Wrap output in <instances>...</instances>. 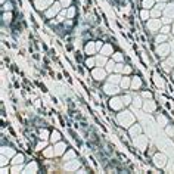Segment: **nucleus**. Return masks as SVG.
<instances>
[{
    "label": "nucleus",
    "mask_w": 174,
    "mask_h": 174,
    "mask_svg": "<svg viewBox=\"0 0 174 174\" xmlns=\"http://www.w3.org/2000/svg\"><path fill=\"white\" fill-rule=\"evenodd\" d=\"M117 121L121 127L124 129H130L131 126L134 124V115L131 114L130 111H121L118 115H117Z\"/></svg>",
    "instance_id": "f257e3e1"
},
{
    "label": "nucleus",
    "mask_w": 174,
    "mask_h": 174,
    "mask_svg": "<svg viewBox=\"0 0 174 174\" xmlns=\"http://www.w3.org/2000/svg\"><path fill=\"white\" fill-rule=\"evenodd\" d=\"M133 143H134V146H136L137 149L145 151V149H146V146H148V137H146V136H143V134H139V136L133 137Z\"/></svg>",
    "instance_id": "f03ea898"
},
{
    "label": "nucleus",
    "mask_w": 174,
    "mask_h": 174,
    "mask_svg": "<svg viewBox=\"0 0 174 174\" xmlns=\"http://www.w3.org/2000/svg\"><path fill=\"white\" fill-rule=\"evenodd\" d=\"M61 7H62L61 1H55V3L46 10V16H47V18H55V16H58V15L61 13Z\"/></svg>",
    "instance_id": "7ed1b4c3"
},
{
    "label": "nucleus",
    "mask_w": 174,
    "mask_h": 174,
    "mask_svg": "<svg viewBox=\"0 0 174 174\" xmlns=\"http://www.w3.org/2000/svg\"><path fill=\"white\" fill-rule=\"evenodd\" d=\"M146 27H148V30H149V31L155 33V31L161 30V27H162V21H161V19H158V18L148 19V22H146Z\"/></svg>",
    "instance_id": "20e7f679"
},
{
    "label": "nucleus",
    "mask_w": 174,
    "mask_h": 174,
    "mask_svg": "<svg viewBox=\"0 0 174 174\" xmlns=\"http://www.w3.org/2000/svg\"><path fill=\"white\" fill-rule=\"evenodd\" d=\"M123 106H124V102H123L121 97H118V96H112V97H111V100H109V108H111L112 111H121Z\"/></svg>",
    "instance_id": "39448f33"
},
{
    "label": "nucleus",
    "mask_w": 174,
    "mask_h": 174,
    "mask_svg": "<svg viewBox=\"0 0 174 174\" xmlns=\"http://www.w3.org/2000/svg\"><path fill=\"white\" fill-rule=\"evenodd\" d=\"M106 74H108V71H106L105 68H102V67L93 68V71H91V77H93L94 80H97V81H102V80H105Z\"/></svg>",
    "instance_id": "423d86ee"
},
{
    "label": "nucleus",
    "mask_w": 174,
    "mask_h": 174,
    "mask_svg": "<svg viewBox=\"0 0 174 174\" xmlns=\"http://www.w3.org/2000/svg\"><path fill=\"white\" fill-rule=\"evenodd\" d=\"M103 91L108 94V96H117L118 93H120V87L118 84H112V83H106L105 86H103Z\"/></svg>",
    "instance_id": "0eeeda50"
},
{
    "label": "nucleus",
    "mask_w": 174,
    "mask_h": 174,
    "mask_svg": "<svg viewBox=\"0 0 174 174\" xmlns=\"http://www.w3.org/2000/svg\"><path fill=\"white\" fill-rule=\"evenodd\" d=\"M167 156L164 155V154H156L155 156H154V164H155V167H158V168H165V165H167Z\"/></svg>",
    "instance_id": "6e6552de"
},
{
    "label": "nucleus",
    "mask_w": 174,
    "mask_h": 174,
    "mask_svg": "<svg viewBox=\"0 0 174 174\" xmlns=\"http://www.w3.org/2000/svg\"><path fill=\"white\" fill-rule=\"evenodd\" d=\"M55 1L53 0H36L34 1V6L39 9V10H47Z\"/></svg>",
    "instance_id": "1a4fd4ad"
},
{
    "label": "nucleus",
    "mask_w": 174,
    "mask_h": 174,
    "mask_svg": "<svg viewBox=\"0 0 174 174\" xmlns=\"http://www.w3.org/2000/svg\"><path fill=\"white\" fill-rule=\"evenodd\" d=\"M170 53V46L167 43H161L156 46V55L161 56V58H165L167 55Z\"/></svg>",
    "instance_id": "9d476101"
},
{
    "label": "nucleus",
    "mask_w": 174,
    "mask_h": 174,
    "mask_svg": "<svg viewBox=\"0 0 174 174\" xmlns=\"http://www.w3.org/2000/svg\"><path fill=\"white\" fill-rule=\"evenodd\" d=\"M156 109V103L152 100V99H148V100H143V111L151 114V112H155Z\"/></svg>",
    "instance_id": "9b49d317"
},
{
    "label": "nucleus",
    "mask_w": 174,
    "mask_h": 174,
    "mask_svg": "<svg viewBox=\"0 0 174 174\" xmlns=\"http://www.w3.org/2000/svg\"><path fill=\"white\" fill-rule=\"evenodd\" d=\"M64 168H65L67 171H77V170L80 168V162H78V161H75V159L67 161V162H65V165H64Z\"/></svg>",
    "instance_id": "f8f14e48"
},
{
    "label": "nucleus",
    "mask_w": 174,
    "mask_h": 174,
    "mask_svg": "<svg viewBox=\"0 0 174 174\" xmlns=\"http://www.w3.org/2000/svg\"><path fill=\"white\" fill-rule=\"evenodd\" d=\"M55 155L56 156H59V155H64L65 154V151H67V145L65 143H62V142H58V143H55Z\"/></svg>",
    "instance_id": "ddd939ff"
},
{
    "label": "nucleus",
    "mask_w": 174,
    "mask_h": 174,
    "mask_svg": "<svg viewBox=\"0 0 174 174\" xmlns=\"http://www.w3.org/2000/svg\"><path fill=\"white\" fill-rule=\"evenodd\" d=\"M99 52H100V55H103V56H111V55H114V47L109 43H105Z\"/></svg>",
    "instance_id": "4468645a"
},
{
    "label": "nucleus",
    "mask_w": 174,
    "mask_h": 174,
    "mask_svg": "<svg viewBox=\"0 0 174 174\" xmlns=\"http://www.w3.org/2000/svg\"><path fill=\"white\" fill-rule=\"evenodd\" d=\"M84 52H86V55H93L94 52H97V49H96V42H88L86 44V47H84Z\"/></svg>",
    "instance_id": "2eb2a0df"
},
{
    "label": "nucleus",
    "mask_w": 174,
    "mask_h": 174,
    "mask_svg": "<svg viewBox=\"0 0 174 174\" xmlns=\"http://www.w3.org/2000/svg\"><path fill=\"white\" fill-rule=\"evenodd\" d=\"M129 133H130L131 137H136V136L142 134V127H140L139 124H133L130 129H129Z\"/></svg>",
    "instance_id": "dca6fc26"
},
{
    "label": "nucleus",
    "mask_w": 174,
    "mask_h": 174,
    "mask_svg": "<svg viewBox=\"0 0 174 174\" xmlns=\"http://www.w3.org/2000/svg\"><path fill=\"white\" fill-rule=\"evenodd\" d=\"M1 155H4V156H7V158H13L16 154H15V151H13L12 148L3 146V148H1Z\"/></svg>",
    "instance_id": "f3484780"
},
{
    "label": "nucleus",
    "mask_w": 174,
    "mask_h": 174,
    "mask_svg": "<svg viewBox=\"0 0 174 174\" xmlns=\"http://www.w3.org/2000/svg\"><path fill=\"white\" fill-rule=\"evenodd\" d=\"M120 87L123 88V90H127V88H130L131 87V78L130 77H123L121 78V83H120Z\"/></svg>",
    "instance_id": "a211bd4d"
},
{
    "label": "nucleus",
    "mask_w": 174,
    "mask_h": 174,
    "mask_svg": "<svg viewBox=\"0 0 174 174\" xmlns=\"http://www.w3.org/2000/svg\"><path fill=\"white\" fill-rule=\"evenodd\" d=\"M164 15H167V16H170V18H173L174 19V3H168L167 6H165V9H164Z\"/></svg>",
    "instance_id": "6ab92c4d"
},
{
    "label": "nucleus",
    "mask_w": 174,
    "mask_h": 174,
    "mask_svg": "<svg viewBox=\"0 0 174 174\" xmlns=\"http://www.w3.org/2000/svg\"><path fill=\"white\" fill-rule=\"evenodd\" d=\"M131 105L134 106V109L143 108V100H142V97H140V96H133V103H131Z\"/></svg>",
    "instance_id": "aec40b11"
},
{
    "label": "nucleus",
    "mask_w": 174,
    "mask_h": 174,
    "mask_svg": "<svg viewBox=\"0 0 174 174\" xmlns=\"http://www.w3.org/2000/svg\"><path fill=\"white\" fill-rule=\"evenodd\" d=\"M106 62H108V56H103V55L96 56V67H105Z\"/></svg>",
    "instance_id": "412c9836"
},
{
    "label": "nucleus",
    "mask_w": 174,
    "mask_h": 174,
    "mask_svg": "<svg viewBox=\"0 0 174 174\" xmlns=\"http://www.w3.org/2000/svg\"><path fill=\"white\" fill-rule=\"evenodd\" d=\"M121 75H120V72H115V74H112L109 78H108V81L109 83H112V84H120L121 83Z\"/></svg>",
    "instance_id": "4be33fe9"
},
{
    "label": "nucleus",
    "mask_w": 174,
    "mask_h": 174,
    "mask_svg": "<svg viewBox=\"0 0 174 174\" xmlns=\"http://www.w3.org/2000/svg\"><path fill=\"white\" fill-rule=\"evenodd\" d=\"M115 67H117V62L112 59V61H108V62H106L105 69H106L108 72H115Z\"/></svg>",
    "instance_id": "5701e85b"
},
{
    "label": "nucleus",
    "mask_w": 174,
    "mask_h": 174,
    "mask_svg": "<svg viewBox=\"0 0 174 174\" xmlns=\"http://www.w3.org/2000/svg\"><path fill=\"white\" fill-rule=\"evenodd\" d=\"M37 170H39L37 164H36V162H31V164H28V165L24 168V173H37Z\"/></svg>",
    "instance_id": "b1692460"
},
{
    "label": "nucleus",
    "mask_w": 174,
    "mask_h": 174,
    "mask_svg": "<svg viewBox=\"0 0 174 174\" xmlns=\"http://www.w3.org/2000/svg\"><path fill=\"white\" fill-rule=\"evenodd\" d=\"M140 87H142V80H140L139 77H133V78H131V88L139 90Z\"/></svg>",
    "instance_id": "393cba45"
},
{
    "label": "nucleus",
    "mask_w": 174,
    "mask_h": 174,
    "mask_svg": "<svg viewBox=\"0 0 174 174\" xmlns=\"http://www.w3.org/2000/svg\"><path fill=\"white\" fill-rule=\"evenodd\" d=\"M156 121H158V124H159L161 127H167V126H168V120H167L165 115H158V117H156Z\"/></svg>",
    "instance_id": "a878e982"
},
{
    "label": "nucleus",
    "mask_w": 174,
    "mask_h": 174,
    "mask_svg": "<svg viewBox=\"0 0 174 174\" xmlns=\"http://www.w3.org/2000/svg\"><path fill=\"white\" fill-rule=\"evenodd\" d=\"M59 140H61V133L58 130L52 131V134H50V142H52V143H58Z\"/></svg>",
    "instance_id": "bb28decb"
},
{
    "label": "nucleus",
    "mask_w": 174,
    "mask_h": 174,
    "mask_svg": "<svg viewBox=\"0 0 174 174\" xmlns=\"http://www.w3.org/2000/svg\"><path fill=\"white\" fill-rule=\"evenodd\" d=\"M167 39H168V34H158L156 37H155V43L156 44H161V43H165L167 42Z\"/></svg>",
    "instance_id": "cd10ccee"
},
{
    "label": "nucleus",
    "mask_w": 174,
    "mask_h": 174,
    "mask_svg": "<svg viewBox=\"0 0 174 174\" xmlns=\"http://www.w3.org/2000/svg\"><path fill=\"white\" fill-rule=\"evenodd\" d=\"M24 155L22 154H16L13 158H12V164H24Z\"/></svg>",
    "instance_id": "c85d7f7f"
},
{
    "label": "nucleus",
    "mask_w": 174,
    "mask_h": 174,
    "mask_svg": "<svg viewBox=\"0 0 174 174\" xmlns=\"http://www.w3.org/2000/svg\"><path fill=\"white\" fill-rule=\"evenodd\" d=\"M162 12H164V10H161L159 7L154 6V9H151V16H152V18H159Z\"/></svg>",
    "instance_id": "c756f323"
},
{
    "label": "nucleus",
    "mask_w": 174,
    "mask_h": 174,
    "mask_svg": "<svg viewBox=\"0 0 174 174\" xmlns=\"http://www.w3.org/2000/svg\"><path fill=\"white\" fill-rule=\"evenodd\" d=\"M71 159H75V152L74 151H68L64 154V161H71Z\"/></svg>",
    "instance_id": "7c9ffc66"
},
{
    "label": "nucleus",
    "mask_w": 174,
    "mask_h": 174,
    "mask_svg": "<svg viewBox=\"0 0 174 174\" xmlns=\"http://www.w3.org/2000/svg\"><path fill=\"white\" fill-rule=\"evenodd\" d=\"M154 81H155L156 87H159V88H162V87H164V80H162L158 74H154Z\"/></svg>",
    "instance_id": "2f4dec72"
},
{
    "label": "nucleus",
    "mask_w": 174,
    "mask_h": 174,
    "mask_svg": "<svg viewBox=\"0 0 174 174\" xmlns=\"http://www.w3.org/2000/svg\"><path fill=\"white\" fill-rule=\"evenodd\" d=\"M155 1L156 0H143L142 1V6H143V9H151V7L155 6Z\"/></svg>",
    "instance_id": "473e14b6"
},
{
    "label": "nucleus",
    "mask_w": 174,
    "mask_h": 174,
    "mask_svg": "<svg viewBox=\"0 0 174 174\" xmlns=\"http://www.w3.org/2000/svg\"><path fill=\"white\" fill-rule=\"evenodd\" d=\"M3 22L4 24H9L10 21H12V12H3Z\"/></svg>",
    "instance_id": "72a5a7b5"
},
{
    "label": "nucleus",
    "mask_w": 174,
    "mask_h": 174,
    "mask_svg": "<svg viewBox=\"0 0 174 174\" xmlns=\"http://www.w3.org/2000/svg\"><path fill=\"white\" fill-rule=\"evenodd\" d=\"M121 99H123V102H124V105H126V106H129V105L133 103V96H130V94H124Z\"/></svg>",
    "instance_id": "f704fd0d"
},
{
    "label": "nucleus",
    "mask_w": 174,
    "mask_h": 174,
    "mask_svg": "<svg viewBox=\"0 0 174 174\" xmlns=\"http://www.w3.org/2000/svg\"><path fill=\"white\" fill-rule=\"evenodd\" d=\"M86 67H88V68H94V67H96V58H87L86 59Z\"/></svg>",
    "instance_id": "c9c22d12"
},
{
    "label": "nucleus",
    "mask_w": 174,
    "mask_h": 174,
    "mask_svg": "<svg viewBox=\"0 0 174 174\" xmlns=\"http://www.w3.org/2000/svg\"><path fill=\"white\" fill-rule=\"evenodd\" d=\"M12 9H13V4H12L10 1H6V3L3 4V7H1L3 12H12Z\"/></svg>",
    "instance_id": "e433bc0d"
},
{
    "label": "nucleus",
    "mask_w": 174,
    "mask_h": 174,
    "mask_svg": "<svg viewBox=\"0 0 174 174\" xmlns=\"http://www.w3.org/2000/svg\"><path fill=\"white\" fill-rule=\"evenodd\" d=\"M149 16H151V12H149V9H143V10L140 12V18H142V19L148 21V19H149Z\"/></svg>",
    "instance_id": "4c0bfd02"
},
{
    "label": "nucleus",
    "mask_w": 174,
    "mask_h": 174,
    "mask_svg": "<svg viewBox=\"0 0 174 174\" xmlns=\"http://www.w3.org/2000/svg\"><path fill=\"white\" fill-rule=\"evenodd\" d=\"M10 171H12V173H21V171H24L22 164H13V167H12Z\"/></svg>",
    "instance_id": "58836bf2"
},
{
    "label": "nucleus",
    "mask_w": 174,
    "mask_h": 174,
    "mask_svg": "<svg viewBox=\"0 0 174 174\" xmlns=\"http://www.w3.org/2000/svg\"><path fill=\"white\" fill-rule=\"evenodd\" d=\"M112 59H114L115 62H123V53H120V52L114 53V55H112Z\"/></svg>",
    "instance_id": "ea45409f"
},
{
    "label": "nucleus",
    "mask_w": 174,
    "mask_h": 174,
    "mask_svg": "<svg viewBox=\"0 0 174 174\" xmlns=\"http://www.w3.org/2000/svg\"><path fill=\"white\" fill-rule=\"evenodd\" d=\"M74 15H75V7H74V6H69L68 10H67V16H68V18H72Z\"/></svg>",
    "instance_id": "a19ab883"
},
{
    "label": "nucleus",
    "mask_w": 174,
    "mask_h": 174,
    "mask_svg": "<svg viewBox=\"0 0 174 174\" xmlns=\"http://www.w3.org/2000/svg\"><path fill=\"white\" fill-rule=\"evenodd\" d=\"M171 19H173V18H170V16L164 15V16L161 18V21H162V25H170V24H171Z\"/></svg>",
    "instance_id": "79ce46f5"
},
{
    "label": "nucleus",
    "mask_w": 174,
    "mask_h": 174,
    "mask_svg": "<svg viewBox=\"0 0 174 174\" xmlns=\"http://www.w3.org/2000/svg\"><path fill=\"white\" fill-rule=\"evenodd\" d=\"M44 156H47V158H50V156H53L55 155V149H50V148H47V149H44Z\"/></svg>",
    "instance_id": "37998d69"
},
{
    "label": "nucleus",
    "mask_w": 174,
    "mask_h": 174,
    "mask_svg": "<svg viewBox=\"0 0 174 174\" xmlns=\"http://www.w3.org/2000/svg\"><path fill=\"white\" fill-rule=\"evenodd\" d=\"M40 139H42V140H47V139H50L47 130H40Z\"/></svg>",
    "instance_id": "c03bdc74"
},
{
    "label": "nucleus",
    "mask_w": 174,
    "mask_h": 174,
    "mask_svg": "<svg viewBox=\"0 0 174 174\" xmlns=\"http://www.w3.org/2000/svg\"><path fill=\"white\" fill-rule=\"evenodd\" d=\"M170 31H171V27H170V25H162V27H161V33H162V34H168Z\"/></svg>",
    "instance_id": "a18cd8bd"
},
{
    "label": "nucleus",
    "mask_w": 174,
    "mask_h": 174,
    "mask_svg": "<svg viewBox=\"0 0 174 174\" xmlns=\"http://www.w3.org/2000/svg\"><path fill=\"white\" fill-rule=\"evenodd\" d=\"M123 68H124V65H123V62H117V67H115V72H123Z\"/></svg>",
    "instance_id": "49530a36"
},
{
    "label": "nucleus",
    "mask_w": 174,
    "mask_h": 174,
    "mask_svg": "<svg viewBox=\"0 0 174 174\" xmlns=\"http://www.w3.org/2000/svg\"><path fill=\"white\" fill-rule=\"evenodd\" d=\"M7 159H9L7 156H4V155H1V158H0V165H1V167H4V165H6V164L9 162Z\"/></svg>",
    "instance_id": "de8ad7c7"
},
{
    "label": "nucleus",
    "mask_w": 174,
    "mask_h": 174,
    "mask_svg": "<svg viewBox=\"0 0 174 174\" xmlns=\"http://www.w3.org/2000/svg\"><path fill=\"white\" fill-rule=\"evenodd\" d=\"M61 4H62V7H69L71 6V0H61Z\"/></svg>",
    "instance_id": "09e8293b"
},
{
    "label": "nucleus",
    "mask_w": 174,
    "mask_h": 174,
    "mask_svg": "<svg viewBox=\"0 0 174 174\" xmlns=\"http://www.w3.org/2000/svg\"><path fill=\"white\" fill-rule=\"evenodd\" d=\"M165 131H167L168 136H174V127H171V126H167V127H165Z\"/></svg>",
    "instance_id": "8fccbe9b"
},
{
    "label": "nucleus",
    "mask_w": 174,
    "mask_h": 174,
    "mask_svg": "<svg viewBox=\"0 0 174 174\" xmlns=\"http://www.w3.org/2000/svg\"><path fill=\"white\" fill-rule=\"evenodd\" d=\"M131 72V67H129V65H124V68H123V74H130Z\"/></svg>",
    "instance_id": "3c124183"
},
{
    "label": "nucleus",
    "mask_w": 174,
    "mask_h": 174,
    "mask_svg": "<svg viewBox=\"0 0 174 174\" xmlns=\"http://www.w3.org/2000/svg\"><path fill=\"white\" fill-rule=\"evenodd\" d=\"M56 19H58V22H62V21L65 19V15H62V13H59V15L56 16Z\"/></svg>",
    "instance_id": "603ef678"
},
{
    "label": "nucleus",
    "mask_w": 174,
    "mask_h": 174,
    "mask_svg": "<svg viewBox=\"0 0 174 174\" xmlns=\"http://www.w3.org/2000/svg\"><path fill=\"white\" fill-rule=\"evenodd\" d=\"M142 96H143V97H146V99H151V97H152V94H151V91H145V93H143Z\"/></svg>",
    "instance_id": "864d4df0"
},
{
    "label": "nucleus",
    "mask_w": 174,
    "mask_h": 174,
    "mask_svg": "<svg viewBox=\"0 0 174 174\" xmlns=\"http://www.w3.org/2000/svg\"><path fill=\"white\" fill-rule=\"evenodd\" d=\"M9 171H10V170H9V168H6V165H4V167H1V174H7Z\"/></svg>",
    "instance_id": "5fc2aeb1"
},
{
    "label": "nucleus",
    "mask_w": 174,
    "mask_h": 174,
    "mask_svg": "<svg viewBox=\"0 0 174 174\" xmlns=\"http://www.w3.org/2000/svg\"><path fill=\"white\" fill-rule=\"evenodd\" d=\"M102 46H103L102 42H96V49H97V50H100V49H102Z\"/></svg>",
    "instance_id": "6e6d98bb"
},
{
    "label": "nucleus",
    "mask_w": 174,
    "mask_h": 174,
    "mask_svg": "<svg viewBox=\"0 0 174 174\" xmlns=\"http://www.w3.org/2000/svg\"><path fill=\"white\" fill-rule=\"evenodd\" d=\"M44 146H46V142L43 140V143H39V145H37V149H43Z\"/></svg>",
    "instance_id": "4d7b16f0"
},
{
    "label": "nucleus",
    "mask_w": 174,
    "mask_h": 174,
    "mask_svg": "<svg viewBox=\"0 0 174 174\" xmlns=\"http://www.w3.org/2000/svg\"><path fill=\"white\" fill-rule=\"evenodd\" d=\"M167 171H170V173L173 171V173H174V165H173V164H170V165L167 167Z\"/></svg>",
    "instance_id": "13d9d810"
},
{
    "label": "nucleus",
    "mask_w": 174,
    "mask_h": 174,
    "mask_svg": "<svg viewBox=\"0 0 174 174\" xmlns=\"http://www.w3.org/2000/svg\"><path fill=\"white\" fill-rule=\"evenodd\" d=\"M156 3H165V0H156Z\"/></svg>",
    "instance_id": "bf43d9fd"
},
{
    "label": "nucleus",
    "mask_w": 174,
    "mask_h": 174,
    "mask_svg": "<svg viewBox=\"0 0 174 174\" xmlns=\"http://www.w3.org/2000/svg\"><path fill=\"white\" fill-rule=\"evenodd\" d=\"M171 31H173V34H174V22H173V27H171Z\"/></svg>",
    "instance_id": "052dcab7"
},
{
    "label": "nucleus",
    "mask_w": 174,
    "mask_h": 174,
    "mask_svg": "<svg viewBox=\"0 0 174 174\" xmlns=\"http://www.w3.org/2000/svg\"><path fill=\"white\" fill-rule=\"evenodd\" d=\"M0 1H1V4H4V3H6V0H0Z\"/></svg>",
    "instance_id": "680f3d73"
},
{
    "label": "nucleus",
    "mask_w": 174,
    "mask_h": 174,
    "mask_svg": "<svg viewBox=\"0 0 174 174\" xmlns=\"http://www.w3.org/2000/svg\"><path fill=\"white\" fill-rule=\"evenodd\" d=\"M173 77H174V72H173Z\"/></svg>",
    "instance_id": "e2e57ef3"
}]
</instances>
